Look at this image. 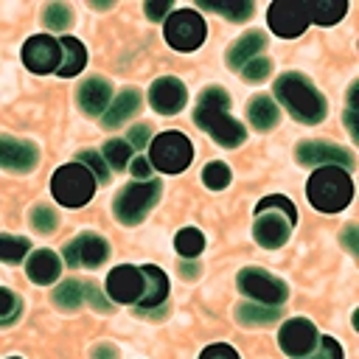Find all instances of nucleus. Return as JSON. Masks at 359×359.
I'll use <instances>...</instances> for the list:
<instances>
[{"mask_svg":"<svg viewBox=\"0 0 359 359\" xmlns=\"http://www.w3.org/2000/svg\"><path fill=\"white\" fill-rule=\"evenodd\" d=\"M202 8L216 11L233 22H244L252 14V3L250 0H202Z\"/></svg>","mask_w":359,"mask_h":359,"instance_id":"obj_26","label":"nucleus"},{"mask_svg":"<svg viewBox=\"0 0 359 359\" xmlns=\"http://www.w3.org/2000/svg\"><path fill=\"white\" fill-rule=\"evenodd\" d=\"M247 115H250V123H252L255 129H261V132L272 129V126L278 123V118H280V112H278V107H275V101H272L269 95L252 98L250 107H247Z\"/></svg>","mask_w":359,"mask_h":359,"instance_id":"obj_24","label":"nucleus"},{"mask_svg":"<svg viewBox=\"0 0 359 359\" xmlns=\"http://www.w3.org/2000/svg\"><path fill=\"white\" fill-rule=\"evenodd\" d=\"M28 238H17V236H6L0 233V261L6 264H17L22 261V255L28 252Z\"/></svg>","mask_w":359,"mask_h":359,"instance_id":"obj_30","label":"nucleus"},{"mask_svg":"<svg viewBox=\"0 0 359 359\" xmlns=\"http://www.w3.org/2000/svg\"><path fill=\"white\" fill-rule=\"evenodd\" d=\"M149 163L143 160V157H135V163H132V177H137V180H149Z\"/></svg>","mask_w":359,"mask_h":359,"instance_id":"obj_43","label":"nucleus"},{"mask_svg":"<svg viewBox=\"0 0 359 359\" xmlns=\"http://www.w3.org/2000/svg\"><path fill=\"white\" fill-rule=\"evenodd\" d=\"M31 224H34V230H39V233H53V230H56V213H53L50 208H45V205H36V208L31 210Z\"/></svg>","mask_w":359,"mask_h":359,"instance_id":"obj_34","label":"nucleus"},{"mask_svg":"<svg viewBox=\"0 0 359 359\" xmlns=\"http://www.w3.org/2000/svg\"><path fill=\"white\" fill-rule=\"evenodd\" d=\"M168 14H171V3H168V0H149V3H146V17H149V20L163 22Z\"/></svg>","mask_w":359,"mask_h":359,"instance_id":"obj_39","label":"nucleus"},{"mask_svg":"<svg viewBox=\"0 0 359 359\" xmlns=\"http://www.w3.org/2000/svg\"><path fill=\"white\" fill-rule=\"evenodd\" d=\"M194 157V146L182 132H163L151 140V165L165 174H180L188 168Z\"/></svg>","mask_w":359,"mask_h":359,"instance_id":"obj_7","label":"nucleus"},{"mask_svg":"<svg viewBox=\"0 0 359 359\" xmlns=\"http://www.w3.org/2000/svg\"><path fill=\"white\" fill-rule=\"evenodd\" d=\"M236 317H238V323H244V325H269V323H275V320L280 317V311H278V306L244 303V306L236 309Z\"/></svg>","mask_w":359,"mask_h":359,"instance_id":"obj_27","label":"nucleus"},{"mask_svg":"<svg viewBox=\"0 0 359 359\" xmlns=\"http://www.w3.org/2000/svg\"><path fill=\"white\" fill-rule=\"evenodd\" d=\"M278 98L283 101V107L303 123H320L325 118V98L317 93V87L300 76V73H286L278 79L275 84Z\"/></svg>","mask_w":359,"mask_h":359,"instance_id":"obj_3","label":"nucleus"},{"mask_svg":"<svg viewBox=\"0 0 359 359\" xmlns=\"http://www.w3.org/2000/svg\"><path fill=\"white\" fill-rule=\"evenodd\" d=\"M174 247H177L180 255H185V258H196V255L202 252V247H205V238H202V233H199L196 227H185V230L177 233Z\"/></svg>","mask_w":359,"mask_h":359,"instance_id":"obj_29","label":"nucleus"},{"mask_svg":"<svg viewBox=\"0 0 359 359\" xmlns=\"http://www.w3.org/2000/svg\"><path fill=\"white\" fill-rule=\"evenodd\" d=\"M59 48H62V62H59V76L62 79H70V76H76V73H81V67H84V62H87V50H84V45L79 42V39H73V36H65L62 42H59Z\"/></svg>","mask_w":359,"mask_h":359,"instance_id":"obj_22","label":"nucleus"},{"mask_svg":"<svg viewBox=\"0 0 359 359\" xmlns=\"http://www.w3.org/2000/svg\"><path fill=\"white\" fill-rule=\"evenodd\" d=\"M107 255H109V244L101 238V236H95V233H81L79 238H73L67 247H65V261H67V266H79V264H84V266H101L104 261H107Z\"/></svg>","mask_w":359,"mask_h":359,"instance_id":"obj_12","label":"nucleus"},{"mask_svg":"<svg viewBox=\"0 0 359 359\" xmlns=\"http://www.w3.org/2000/svg\"><path fill=\"white\" fill-rule=\"evenodd\" d=\"M129 157H132L129 143H123V140H107V146H104V163L107 165H112L115 171H121V168H126Z\"/></svg>","mask_w":359,"mask_h":359,"instance_id":"obj_31","label":"nucleus"},{"mask_svg":"<svg viewBox=\"0 0 359 359\" xmlns=\"http://www.w3.org/2000/svg\"><path fill=\"white\" fill-rule=\"evenodd\" d=\"M266 45V36L261 34V31H250V34H244V36H238L236 39V45L230 48V53H227V62H230V67H244L261 48Z\"/></svg>","mask_w":359,"mask_h":359,"instance_id":"obj_23","label":"nucleus"},{"mask_svg":"<svg viewBox=\"0 0 359 359\" xmlns=\"http://www.w3.org/2000/svg\"><path fill=\"white\" fill-rule=\"evenodd\" d=\"M109 98H112V87H109V81H104V79H98V76L81 81V87H79V107H81L87 115H101V112H107Z\"/></svg>","mask_w":359,"mask_h":359,"instance_id":"obj_18","label":"nucleus"},{"mask_svg":"<svg viewBox=\"0 0 359 359\" xmlns=\"http://www.w3.org/2000/svg\"><path fill=\"white\" fill-rule=\"evenodd\" d=\"M20 314V300L14 292L0 289V323H11Z\"/></svg>","mask_w":359,"mask_h":359,"instance_id":"obj_36","label":"nucleus"},{"mask_svg":"<svg viewBox=\"0 0 359 359\" xmlns=\"http://www.w3.org/2000/svg\"><path fill=\"white\" fill-rule=\"evenodd\" d=\"M309 22V6L300 0H278L269 6V28L278 36H300Z\"/></svg>","mask_w":359,"mask_h":359,"instance_id":"obj_10","label":"nucleus"},{"mask_svg":"<svg viewBox=\"0 0 359 359\" xmlns=\"http://www.w3.org/2000/svg\"><path fill=\"white\" fill-rule=\"evenodd\" d=\"M39 160V151L34 143L28 140H17V137H8V135H0V168H8V171H31Z\"/></svg>","mask_w":359,"mask_h":359,"instance_id":"obj_17","label":"nucleus"},{"mask_svg":"<svg viewBox=\"0 0 359 359\" xmlns=\"http://www.w3.org/2000/svg\"><path fill=\"white\" fill-rule=\"evenodd\" d=\"M342 238H345V244H348V250H351V252H356V250H359V241H356V227H353V224L345 230V236H342Z\"/></svg>","mask_w":359,"mask_h":359,"instance_id":"obj_44","label":"nucleus"},{"mask_svg":"<svg viewBox=\"0 0 359 359\" xmlns=\"http://www.w3.org/2000/svg\"><path fill=\"white\" fill-rule=\"evenodd\" d=\"M107 294L118 303H137L143 297V272L129 264L115 266L107 278Z\"/></svg>","mask_w":359,"mask_h":359,"instance_id":"obj_15","label":"nucleus"},{"mask_svg":"<svg viewBox=\"0 0 359 359\" xmlns=\"http://www.w3.org/2000/svg\"><path fill=\"white\" fill-rule=\"evenodd\" d=\"M11 359H20V356H11Z\"/></svg>","mask_w":359,"mask_h":359,"instance_id":"obj_47","label":"nucleus"},{"mask_svg":"<svg viewBox=\"0 0 359 359\" xmlns=\"http://www.w3.org/2000/svg\"><path fill=\"white\" fill-rule=\"evenodd\" d=\"M202 182L210 188V191H222L227 182H230V168L224 163H208L205 171H202Z\"/></svg>","mask_w":359,"mask_h":359,"instance_id":"obj_33","label":"nucleus"},{"mask_svg":"<svg viewBox=\"0 0 359 359\" xmlns=\"http://www.w3.org/2000/svg\"><path fill=\"white\" fill-rule=\"evenodd\" d=\"M81 300H84V283H81V280H73V278L65 280V283H59L56 292H53V303H56L59 309H65V311L79 309Z\"/></svg>","mask_w":359,"mask_h":359,"instance_id":"obj_28","label":"nucleus"},{"mask_svg":"<svg viewBox=\"0 0 359 359\" xmlns=\"http://www.w3.org/2000/svg\"><path fill=\"white\" fill-rule=\"evenodd\" d=\"M146 143H149V126H146V123L132 126V129H129V146L140 149V146H146Z\"/></svg>","mask_w":359,"mask_h":359,"instance_id":"obj_41","label":"nucleus"},{"mask_svg":"<svg viewBox=\"0 0 359 359\" xmlns=\"http://www.w3.org/2000/svg\"><path fill=\"white\" fill-rule=\"evenodd\" d=\"M22 62L28 70L34 73H53L59 70V62H62V48L56 39L50 36H31L25 45H22Z\"/></svg>","mask_w":359,"mask_h":359,"instance_id":"obj_11","label":"nucleus"},{"mask_svg":"<svg viewBox=\"0 0 359 359\" xmlns=\"http://www.w3.org/2000/svg\"><path fill=\"white\" fill-rule=\"evenodd\" d=\"M238 289L264 306H278L286 300V283L272 278L269 272H264L258 266H247L238 272Z\"/></svg>","mask_w":359,"mask_h":359,"instance_id":"obj_9","label":"nucleus"},{"mask_svg":"<svg viewBox=\"0 0 359 359\" xmlns=\"http://www.w3.org/2000/svg\"><path fill=\"white\" fill-rule=\"evenodd\" d=\"M306 6H309V17L317 25H334L348 11V3L345 0H314V3H306Z\"/></svg>","mask_w":359,"mask_h":359,"instance_id":"obj_25","label":"nucleus"},{"mask_svg":"<svg viewBox=\"0 0 359 359\" xmlns=\"http://www.w3.org/2000/svg\"><path fill=\"white\" fill-rule=\"evenodd\" d=\"M297 160L303 165H339V168H353V154L342 146L334 143H320V140H309L297 146Z\"/></svg>","mask_w":359,"mask_h":359,"instance_id":"obj_14","label":"nucleus"},{"mask_svg":"<svg viewBox=\"0 0 359 359\" xmlns=\"http://www.w3.org/2000/svg\"><path fill=\"white\" fill-rule=\"evenodd\" d=\"M199 359H238V353H236L230 345H219V342H216V345H208Z\"/></svg>","mask_w":359,"mask_h":359,"instance_id":"obj_40","label":"nucleus"},{"mask_svg":"<svg viewBox=\"0 0 359 359\" xmlns=\"http://www.w3.org/2000/svg\"><path fill=\"white\" fill-rule=\"evenodd\" d=\"M84 297H87V300H90V303H93L98 311H107V306H109V303H107V300L98 294V289H95L93 283H90V286H84Z\"/></svg>","mask_w":359,"mask_h":359,"instance_id":"obj_42","label":"nucleus"},{"mask_svg":"<svg viewBox=\"0 0 359 359\" xmlns=\"http://www.w3.org/2000/svg\"><path fill=\"white\" fill-rule=\"evenodd\" d=\"M25 272H28V278H31L34 283L45 286V283H53V280L59 278L62 266H59V258H56L50 250H36V252L28 258Z\"/></svg>","mask_w":359,"mask_h":359,"instance_id":"obj_20","label":"nucleus"},{"mask_svg":"<svg viewBox=\"0 0 359 359\" xmlns=\"http://www.w3.org/2000/svg\"><path fill=\"white\" fill-rule=\"evenodd\" d=\"M196 269H199L196 264H185V266H182V275H185V278H196Z\"/></svg>","mask_w":359,"mask_h":359,"instance_id":"obj_46","label":"nucleus"},{"mask_svg":"<svg viewBox=\"0 0 359 359\" xmlns=\"http://www.w3.org/2000/svg\"><path fill=\"white\" fill-rule=\"evenodd\" d=\"M306 194H309V202L323 210V213H337L342 210L351 196H353V182H351V174L339 165H323L311 174L309 185H306Z\"/></svg>","mask_w":359,"mask_h":359,"instance_id":"obj_4","label":"nucleus"},{"mask_svg":"<svg viewBox=\"0 0 359 359\" xmlns=\"http://www.w3.org/2000/svg\"><path fill=\"white\" fill-rule=\"evenodd\" d=\"M160 199V182L146 180V182H132L126 185L118 196H115V216L123 224H140L146 219V213L157 205Z\"/></svg>","mask_w":359,"mask_h":359,"instance_id":"obj_6","label":"nucleus"},{"mask_svg":"<svg viewBox=\"0 0 359 359\" xmlns=\"http://www.w3.org/2000/svg\"><path fill=\"white\" fill-rule=\"evenodd\" d=\"M137 107H140L137 90H123V93L107 107V112H104V126H107V129L121 126L126 118H132V112H137Z\"/></svg>","mask_w":359,"mask_h":359,"instance_id":"obj_21","label":"nucleus"},{"mask_svg":"<svg viewBox=\"0 0 359 359\" xmlns=\"http://www.w3.org/2000/svg\"><path fill=\"white\" fill-rule=\"evenodd\" d=\"M50 191L56 202H62L65 208H81L95 194V174L81 163H67L56 168L50 180Z\"/></svg>","mask_w":359,"mask_h":359,"instance_id":"obj_5","label":"nucleus"},{"mask_svg":"<svg viewBox=\"0 0 359 359\" xmlns=\"http://www.w3.org/2000/svg\"><path fill=\"white\" fill-rule=\"evenodd\" d=\"M309 359H342V348L337 345V339L323 337V339H320V348H317Z\"/></svg>","mask_w":359,"mask_h":359,"instance_id":"obj_38","label":"nucleus"},{"mask_svg":"<svg viewBox=\"0 0 359 359\" xmlns=\"http://www.w3.org/2000/svg\"><path fill=\"white\" fill-rule=\"evenodd\" d=\"M79 163L81 165H87L93 174H95V180H107V163H104V157L101 154H95V151H79Z\"/></svg>","mask_w":359,"mask_h":359,"instance_id":"obj_37","label":"nucleus"},{"mask_svg":"<svg viewBox=\"0 0 359 359\" xmlns=\"http://www.w3.org/2000/svg\"><path fill=\"white\" fill-rule=\"evenodd\" d=\"M140 272H143V297L137 300V306L140 309H154L168 294V278L157 266H151V264L149 266H140Z\"/></svg>","mask_w":359,"mask_h":359,"instance_id":"obj_19","label":"nucleus"},{"mask_svg":"<svg viewBox=\"0 0 359 359\" xmlns=\"http://www.w3.org/2000/svg\"><path fill=\"white\" fill-rule=\"evenodd\" d=\"M227 109H230V95H227L222 87H208V90H202V95H199L194 121H196V126H202L219 146L233 149V146H241V143H244L247 129H244L238 121H233V118L227 115Z\"/></svg>","mask_w":359,"mask_h":359,"instance_id":"obj_1","label":"nucleus"},{"mask_svg":"<svg viewBox=\"0 0 359 359\" xmlns=\"http://www.w3.org/2000/svg\"><path fill=\"white\" fill-rule=\"evenodd\" d=\"M42 20H45L48 28H53V31H65V28L70 25V20H73V11H70L65 3H50V6H45Z\"/></svg>","mask_w":359,"mask_h":359,"instance_id":"obj_32","label":"nucleus"},{"mask_svg":"<svg viewBox=\"0 0 359 359\" xmlns=\"http://www.w3.org/2000/svg\"><path fill=\"white\" fill-rule=\"evenodd\" d=\"M278 342H280L283 353H289V356H294V359H303V356L311 353V348H314V342H317V331H314V325H311L309 320L294 317V320L283 323V328H280V334H278Z\"/></svg>","mask_w":359,"mask_h":359,"instance_id":"obj_13","label":"nucleus"},{"mask_svg":"<svg viewBox=\"0 0 359 359\" xmlns=\"http://www.w3.org/2000/svg\"><path fill=\"white\" fill-rule=\"evenodd\" d=\"M294 219H297V210H294V205L286 196H264L255 205L252 236L266 250L283 247L286 238H289V233H292Z\"/></svg>","mask_w":359,"mask_h":359,"instance_id":"obj_2","label":"nucleus"},{"mask_svg":"<svg viewBox=\"0 0 359 359\" xmlns=\"http://www.w3.org/2000/svg\"><path fill=\"white\" fill-rule=\"evenodd\" d=\"M269 70H272V62H269V59H250V62L241 67V76H244L247 81H264V79L269 76Z\"/></svg>","mask_w":359,"mask_h":359,"instance_id":"obj_35","label":"nucleus"},{"mask_svg":"<svg viewBox=\"0 0 359 359\" xmlns=\"http://www.w3.org/2000/svg\"><path fill=\"white\" fill-rule=\"evenodd\" d=\"M185 101H188V93H185L182 81L174 79V76L157 79V81L151 84V90H149V104H151L157 112H163V115L180 112V109L185 107Z\"/></svg>","mask_w":359,"mask_h":359,"instance_id":"obj_16","label":"nucleus"},{"mask_svg":"<svg viewBox=\"0 0 359 359\" xmlns=\"http://www.w3.org/2000/svg\"><path fill=\"white\" fill-rule=\"evenodd\" d=\"M163 22H165V39L177 50H196L205 39V20L194 8L171 11Z\"/></svg>","mask_w":359,"mask_h":359,"instance_id":"obj_8","label":"nucleus"},{"mask_svg":"<svg viewBox=\"0 0 359 359\" xmlns=\"http://www.w3.org/2000/svg\"><path fill=\"white\" fill-rule=\"evenodd\" d=\"M93 359H115V348L98 345V348H93Z\"/></svg>","mask_w":359,"mask_h":359,"instance_id":"obj_45","label":"nucleus"}]
</instances>
